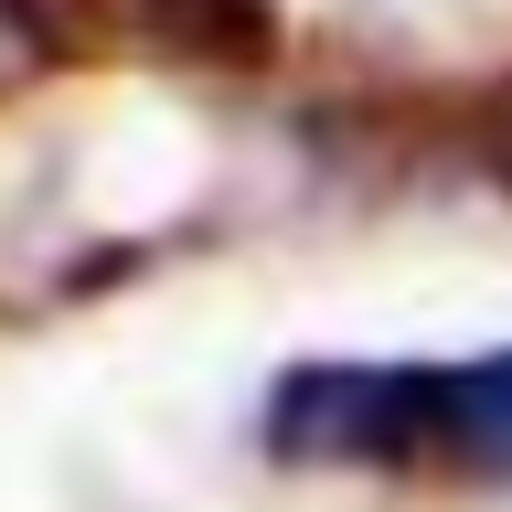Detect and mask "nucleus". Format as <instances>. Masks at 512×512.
Masks as SVG:
<instances>
[{"label": "nucleus", "instance_id": "obj_1", "mask_svg": "<svg viewBox=\"0 0 512 512\" xmlns=\"http://www.w3.org/2000/svg\"><path fill=\"white\" fill-rule=\"evenodd\" d=\"M427 416H438V427H448L459 448H470V459L512 470V363H491V374H448V384H427Z\"/></svg>", "mask_w": 512, "mask_h": 512}]
</instances>
